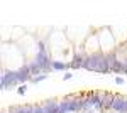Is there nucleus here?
Masks as SVG:
<instances>
[{"mask_svg":"<svg viewBox=\"0 0 127 113\" xmlns=\"http://www.w3.org/2000/svg\"><path fill=\"white\" fill-rule=\"evenodd\" d=\"M83 63H85V61H83V59H81V57H80L78 54H76V56L73 57V63H71V68H80V66H83Z\"/></svg>","mask_w":127,"mask_h":113,"instance_id":"obj_2","label":"nucleus"},{"mask_svg":"<svg viewBox=\"0 0 127 113\" xmlns=\"http://www.w3.org/2000/svg\"><path fill=\"white\" fill-rule=\"evenodd\" d=\"M17 94H26V85L19 86V90H17Z\"/></svg>","mask_w":127,"mask_h":113,"instance_id":"obj_3","label":"nucleus"},{"mask_svg":"<svg viewBox=\"0 0 127 113\" xmlns=\"http://www.w3.org/2000/svg\"><path fill=\"white\" fill-rule=\"evenodd\" d=\"M46 78H48V76H46V74H42V76H37V78H34L32 81H34V83H39V81H42V79H46Z\"/></svg>","mask_w":127,"mask_h":113,"instance_id":"obj_4","label":"nucleus"},{"mask_svg":"<svg viewBox=\"0 0 127 113\" xmlns=\"http://www.w3.org/2000/svg\"><path fill=\"white\" fill-rule=\"evenodd\" d=\"M115 83H117V85H124V79H122V78H115Z\"/></svg>","mask_w":127,"mask_h":113,"instance_id":"obj_5","label":"nucleus"},{"mask_svg":"<svg viewBox=\"0 0 127 113\" xmlns=\"http://www.w3.org/2000/svg\"><path fill=\"white\" fill-rule=\"evenodd\" d=\"M110 110H114V112H117V113H127V98L122 96V94H115Z\"/></svg>","mask_w":127,"mask_h":113,"instance_id":"obj_1","label":"nucleus"}]
</instances>
